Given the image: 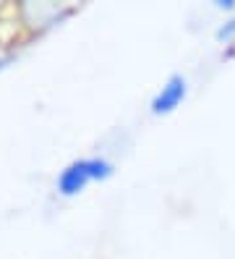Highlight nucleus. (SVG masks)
I'll use <instances>...</instances> for the list:
<instances>
[{"instance_id":"1","label":"nucleus","mask_w":235,"mask_h":259,"mask_svg":"<svg viewBox=\"0 0 235 259\" xmlns=\"http://www.w3.org/2000/svg\"><path fill=\"white\" fill-rule=\"evenodd\" d=\"M110 176V165L105 160H86V162H76L71 165L60 178V189L63 194H76L78 189L86 186V181L91 178H105Z\"/></svg>"},{"instance_id":"2","label":"nucleus","mask_w":235,"mask_h":259,"mask_svg":"<svg viewBox=\"0 0 235 259\" xmlns=\"http://www.w3.org/2000/svg\"><path fill=\"white\" fill-rule=\"evenodd\" d=\"M188 95V81H185V76L175 73V76H170V79L162 84V89L154 95L152 100V113L154 115H167L178 108V105L185 100Z\"/></svg>"},{"instance_id":"3","label":"nucleus","mask_w":235,"mask_h":259,"mask_svg":"<svg viewBox=\"0 0 235 259\" xmlns=\"http://www.w3.org/2000/svg\"><path fill=\"white\" fill-rule=\"evenodd\" d=\"M217 39L219 42H230V39H235V19H230L227 24H222L217 29Z\"/></svg>"}]
</instances>
